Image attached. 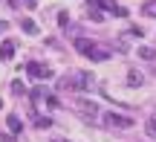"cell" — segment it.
<instances>
[{
	"instance_id": "obj_17",
	"label": "cell",
	"mask_w": 156,
	"mask_h": 142,
	"mask_svg": "<svg viewBox=\"0 0 156 142\" xmlns=\"http://www.w3.org/2000/svg\"><path fill=\"white\" fill-rule=\"evenodd\" d=\"M9 3H15V0H9Z\"/></svg>"
},
{
	"instance_id": "obj_11",
	"label": "cell",
	"mask_w": 156,
	"mask_h": 142,
	"mask_svg": "<svg viewBox=\"0 0 156 142\" xmlns=\"http://www.w3.org/2000/svg\"><path fill=\"white\" fill-rule=\"evenodd\" d=\"M9 131L12 133H20V122H17L15 116H9Z\"/></svg>"
},
{
	"instance_id": "obj_1",
	"label": "cell",
	"mask_w": 156,
	"mask_h": 142,
	"mask_svg": "<svg viewBox=\"0 0 156 142\" xmlns=\"http://www.w3.org/2000/svg\"><path fill=\"white\" fill-rule=\"evenodd\" d=\"M75 49L81 52V55H87L90 61H107V58H110V52H107L104 46H98L95 41H90V38H78L75 41Z\"/></svg>"
},
{
	"instance_id": "obj_10",
	"label": "cell",
	"mask_w": 156,
	"mask_h": 142,
	"mask_svg": "<svg viewBox=\"0 0 156 142\" xmlns=\"http://www.w3.org/2000/svg\"><path fill=\"white\" fill-rule=\"evenodd\" d=\"M35 125H38V128H49L52 119H49V116H38V119H35Z\"/></svg>"
},
{
	"instance_id": "obj_4",
	"label": "cell",
	"mask_w": 156,
	"mask_h": 142,
	"mask_svg": "<svg viewBox=\"0 0 156 142\" xmlns=\"http://www.w3.org/2000/svg\"><path fill=\"white\" fill-rule=\"evenodd\" d=\"M26 73L32 75V78H52V70L46 67V64H38V61H29L26 64Z\"/></svg>"
},
{
	"instance_id": "obj_7",
	"label": "cell",
	"mask_w": 156,
	"mask_h": 142,
	"mask_svg": "<svg viewBox=\"0 0 156 142\" xmlns=\"http://www.w3.org/2000/svg\"><path fill=\"white\" fill-rule=\"evenodd\" d=\"M104 9L113 12V15H119V17H127V9H122V6H116V3H110V0H104Z\"/></svg>"
},
{
	"instance_id": "obj_6",
	"label": "cell",
	"mask_w": 156,
	"mask_h": 142,
	"mask_svg": "<svg viewBox=\"0 0 156 142\" xmlns=\"http://www.w3.org/2000/svg\"><path fill=\"white\" fill-rule=\"evenodd\" d=\"M12 55H15V44H12V41H3V44H0V61H9Z\"/></svg>"
},
{
	"instance_id": "obj_9",
	"label": "cell",
	"mask_w": 156,
	"mask_h": 142,
	"mask_svg": "<svg viewBox=\"0 0 156 142\" xmlns=\"http://www.w3.org/2000/svg\"><path fill=\"white\" fill-rule=\"evenodd\" d=\"M145 133L151 139H156V119H147V125H145Z\"/></svg>"
},
{
	"instance_id": "obj_2",
	"label": "cell",
	"mask_w": 156,
	"mask_h": 142,
	"mask_svg": "<svg viewBox=\"0 0 156 142\" xmlns=\"http://www.w3.org/2000/svg\"><path fill=\"white\" fill-rule=\"evenodd\" d=\"M90 84H93L90 73H73V75H67V78L61 81L64 90H90Z\"/></svg>"
},
{
	"instance_id": "obj_15",
	"label": "cell",
	"mask_w": 156,
	"mask_h": 142,
	"mask_svg": "<svg viewBox=\"0 0 156 142\" xmlns=\"http://www.w3.org/2000/svg\"><path fill=\"white\" fill-rule=\"evenodd\" d=\"M12 93H17V96L23 93V84H20V81H15V84H12Z\"/></svg>"
},
{
	"instance_id": "obj_12",
	"label": "cell",
	"mask_w": 156,
	"mask_h": 142,
	"mask_svg": "<svg viewBox=\"0 0 156 142\" xmlns=\"http://www.w3.org/2000/svg\"><path fill=\"white\" fill-rule=\"evenodd\" d=\"M20 26H23V32H29V35H32V32H38V26H35V23H32V20H23V23H20Z\"/></svg>"
},
{
	"instance_id": "obj_5",
	"label": "cell",
	"mask_w": 156,
	"mask_h": 142,
	"mask_svg": "<svg viewBox=\"0 0 156 142\" xmlns=\"http://www.w3.org/2000/svg\"><path fill=\"white\" fill-rule=\"evenodd\" d=\"M78 110H81L87 119H95V113H98V104H93L90 99H78Z\"/></svg>"
},
{
	"instance_id": "obj_16",
	"label": "cell",
	"mask_w": 156,
	"mask_h": 142,
	"mask_svg": "<svg viewBox=\"0 0 156 142\" xmlns=\"http://www.w3.org/2000/svg\"><path fill=\"white\" fill-rule=\"evenodd\" d=\"M3 32H6V23H3V20H0V35H3Z\"/></svg>"
},
{
	"instance_id": "obj_3",
	"label": "cell",
	"mask_w": 156,
	"mask_h": 142,
	"mask_svg": "<svg viewBox=\"0 0 156 142\" xmlns=\"http://www.w3.org/2000/svg\"><path fill=\"white\" fill-rule=\"evenodd\" d=\"M101 119H104V125H110V128H130L133 125V119H130V116H124V113H113V110H104V116H101Z\"/></svg>"
},
{
	"instance_id": "obj_8",
	"label": "cell",
	"mask_w": 156,
	"mask_h": 142,
	"mask_svg": "<svg viewBox=\"0 0 156 142\" xmlns=\"http://www.w3.org/2000/svg\"><path fill=\"white\" fill-rule=\"evenodd\" d=\"M127 84L130 87H139L142 84V73H139V70H130V73H127Z\"/></svg>"
},
{
	"instance_id": "obj_13",
	"label": "cell",
	"mask_w": 156,
	"mask_h": 142,
	"mask_svg": "<svg viewBox=\"0 0 156 142\" xmlns=\"http://www.w3.org/2000/svg\"><path fill=\"white\" fill-rule=\"evenodd\" d=\"M139 55H142V58H153V49H147V46H142V49H139Z\"/></svg>"
},
{
	"instance_id": "obj_14",
	"label": "cell",
	"mask_w": 156,
	"mask_h": 142,
	"mask_svg": "<svg viewBox=\"0 0 156 142\" xmlns=\"http://www.w3.org/2000/svg\"><path fill=\"white\" fill-rule=\"evenodd\" d=\"M145 15H151V17H156V3H153V6H151V3L145 6Z\"/></svg>"
}]
</instances>
